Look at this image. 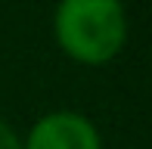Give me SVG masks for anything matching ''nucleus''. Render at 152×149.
I'll return each mask as SVG.
<instances>
[{
    "mask_svg": "<svg viewBox=\"0 0 152 149\" xmlns=\"http://www.w3.org/2000/svg\"><path fill=\"white\" fill-rule=\"evenodd\" d=\"M124 0H56L53 37L72 62L96 69L118 59L127 44Z\"/></svg>",
    "mask_w": 152,
    "mask_h": 149,
    "instance_id": "nucleus-1",
    "label": "nucleus"
},
{
    "mask_svg": "<svg viewBox=\"0 0 152 149\" xmlns=\"http://www.w3.org/2000/svg\"><path fill=\"white\" fill-rule=\"evenodd\" d=\"M22 149H102V134L84 112L53 109L34 118Z\"/></svg>",
    "mask_w": 152,
    "mask_h": 149,
    "instance_id": "nucleus-2",
    "label": "nucleus"
},
{
    "mask_svg": "<svg viewBox=\"0 0 152 149\" xmlns=\"http://www.w3.org/2000/svg\"><path fill=\"white\" fill-rule=\"evenodd\" d=\"M0 149H22V137L10 121L0 115Z\"/></svg>",
    "mask_w": 152,
    "mask_h": 149,
    "instance_id": "nucleus-3",
    "label": "nucleus"
}]
</instances>
